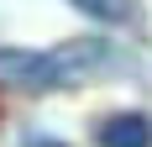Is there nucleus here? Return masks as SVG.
Masks as SVG:
<instances>
[{"label":"nucleus","mask_w":152,"mask_h":147,"mask_svg":"<svg viewBox=\"0 0 152 147\" xmlns=\"http://www.w3.org/2000/svg\"><path fill=\"white\" fill-rule=\"evenodd\" d=\"M110 63V47L94 37L63 47H0V89L5 95H53V89H74L89 74Z\"/></svg>","instance_id":"1"},{"label":"nucleus","mask_w":152,"mask_h":147,"mask_svg":"<svg viewBox=\"0 0 152 147\" xmlns=\"http://www.w3.org/2000/svg\"><path fill=\"white\" fill-rule=\"evenodd\" d=\"M94 142L100 147H152V121L142 110H115L94 126Z\"/></svg>","instance_id":"2"},{"label":"nucleus","mask_w":152,"mask_h":147,"mask_svg":"<svg viewBox=\"0 0 152 147\" xmlns=\"http://www.w3.org/2000/svg\"><path fill=\"white\" fill-rule=\"evenodd\" d=\"M84 16L105 21V26H131L137 21V0H74Z\"/></svg>","instance_id":"3"},{"label":"nucleus","mask_w":152,"mask_h":147,"mask_svg":"<svg viewBox=\"0 0 152 147\" xmlns=\"http://www.w3.org/2000/svg\"><path fill=\"white\" fill-rule=\"evenodd\" d=\"M26 147H63V142H47V137H42V142H26Z\"/></svg>","instance_id":"4"}]
</instances>
